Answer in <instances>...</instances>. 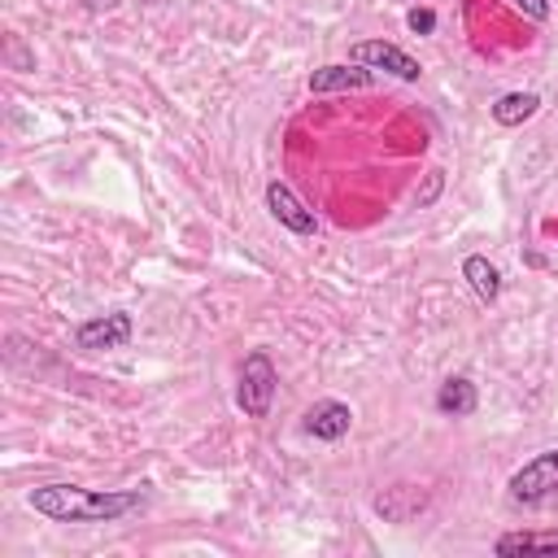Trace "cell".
Here are the masks:
<instances>
[{
  "label": "cell",
  "mask_w": 558,
  "mask_h": 558,
  "mask_svg": "<svg viewBox=\"0 0 558 558\" xmlns=\"http://www.w3.org/2000/svg\"><path fill=\"white\" fill-rule=\"evenodd\" d=\"M349 61H357V65H366V70H388V74H397V78H405V83H414V78L423 74L418 61H414L405 48L388 44V39H362V44H353V48H349Z\"/></svg>",
  "instance_id": "277c9868"
},
{
  "label": "cell",
  "mask_w": 558,
  "mask_h": 558,
  "mask_svg": "<svg viewBox=\"0 0 558 558\" xmlns=\"http://www.w3.org/2000/svg\"><path fill=\"white\" fill-rule=\"evenodd\" d=\"M514 4H519L527 17H536V22H545V17H549V0H514Z\"/></svg>",
  "instance_id": "9a60e30c"
},
{
  "label": "cell",
  "mask_w": 558,
  "mask_h": 558,
  "mask_svg": "<svg viewBox=\"0 0 558 558\" xmlns=\"http://www.w3.org/2000/svg\"><path fill=\"white\" fill-rule=\"evenodd\" d=\"M440 187H445V170H427V183H423V192H418V205H432V201L440 196Z\"/></svg>",
  "instance_id": "5bb4252c"
},
{
  "label": "cell",
  "mask_w": 558,
  "mask_h": 558,
  "mask_svg": "<svg viewBox=\"0 0 558 558\" xmlns=\"http://www.w3.org/2000/svg\"><path fill=\"white\" fill-rule=\"evenodd\" d=\"M497 554H558V536H527V532H510L497 541Z\"/></svg>",
  "instance_id": "7c38bea8"
},
{
  "label": "cell",
  "mask_w": 558,
  "mask_h": 558,
  "mask_svg": "<svg viewBox=\"0 0 558 558\" xmlns=\"http://www.w3.org/2000/svg\"><path fill=\"white\" fill-rule=\"evenodd\" d=\"M371 83H375V74L366 65H357V61H349V65H318L310 74V92H318V96H327V92H362Z\"/></svg>",
  "instance_id": "ba28073f"
},
{
  "label": "cell",
  "mask_w": 558,
  "mask_h": 558,
  "mask_svg": "<svg viewBox=\"0 0 558 558\" xmlns=\"http://www.w3.org/2000/svg\"><path fill=\"white\" fill-rule=\"evenodd\" d=\"M462 279L471 283V292H475L480 301H497V296H501V270H497L488 257H480V253H471V257L462 262Z\"/></svg>",
  "instance_id": "30bf717a"
},
{
  "label": "cell",
  "mask_w": 558,
  "mask_h": 558,
  "mask_svg": "<svg viewBox=\"0 0 558 558\" xmlns=\"http://www.w3.org/2000/svg\"><path fill=\"white\" fill-rule=\"evenodd\" d=\"M26 501L35 514L57 519V523H113V519L140 510L144 493L140 488L105 493V488H78V484H39L26 493Z\"/></svg>",
  "instance_id": "6da1fadb"
},
{
  "label": "cell",
  "mask_w": 558,
  "mask_h": 558,
  "mask_svg": "<svg viewBox=\"0 0 558 558\" xmlns=\"http://www.w3.org/2000/svg\"><path fill=\"white\" fill-rule=\"evenodd\" d=\"M349 423H353V410L344 405V401H314L310 410H305V432L314 436V440H340L344 432H349Z\"/></svg>",
  "instance_id": "52a82bcc"
},
{
  "label": "cell",
  "mask_w": 558,
  "mask_h": 558,
  "mask_svg": "<svg viewBox=\"0 0 558 558\" xmlns=\"http://www.w3.org/2000/svg\"><path fill=\"white\" fill-rule=\"evenodd\" d=\"M275 388H279V375H275V362L266 353H248L244 366H240V388H235V401L248 418H266L270 414V401H275Z\"/></svg>",
  "instance_id": "7a4b0ae2"
},
{
  "label": "cell",
  "mask_w": 558,
  "mask_h": 558,
  "mask_svg": "<svg viewBox=\"0 0 558 558\" xmlns=\"http://www.w3.org/2000/svg\"><path fill=\"white\" fill-rule=\"evenodd\" d=\"M549 493H558V449L536 453L532 462H523L510 475V501H519V506H536Z\"/></svg>",
  "instance_id": "3957f363"
},
{
  "label": "cell",
  "mask_w": 558,
  "mask_h": 558,
  "mask_svg": "<svg viewBox=\"0 0 558 558\" xmlns=\"http://www.w3.org/2000/svg\"><path fill=\"white\" fill-rule=\"evenodd\" d=\"M475 405H480V392H475V384L462 379V375H453V379H445V384L436 388V410L449 414V418H466V414H475Z\"/></svg>",
  "instance_id": "9c48e42d"
},
{
  "label": "cell",
  "mask_w": 558,
  "mask_h": 558,
  "mask_svg": "<svg viewBox=\"0 0 558 558\" xmlns=\"http://www.w3.org/2000/svg\"><path fill=\"white\" fill-rule=\"evenodd\" d=\"M131 340V314L113 310V314H100V318H87L74 327V344L87 349V353H100V349H122Z\"/></svg>",
  "instance_id": "5b68a950"
},
{
  "label": "cell",
  "mask_w": 558,
  "mask_h": 558,
  "mask_svg": "<svg viewBox=\"0 0 558 558\" xmlns=\"http://www.w3.org/2000/svg\"><path fill=\"white\" fill-rule=\"evenodd\" d=\"M266 209H270V218L275 222H283L288 231H296V235H314L318 231V218H314V209H305L296 196H292V187L288 183H266Z\"/></svg>",
  "instance_id": "8992f818"
},
{
  "label": "cell",
  "mask_w": 558,
  "mask_h": 558,
  "mask_svg": "<svg viewBox=\"0 0 558 558\" xmlns=\"http://www.w3.org/2000/svg\"><path fill=\"white\" fill-rule=\"evenodd\" d=\"M405 26H410L414 35H432V31H436V13H432V9H410V13H405Z\"/></svg>",
  "instance_id": "4fadbf2b"
},
{
  "label": "cell",
  "mask_w": 558,
  "mask_h": 558,
  "mask_svg": "<svg viewBox=\"0 0 558 558\" xmlns=\"http://www.w3.org/2000/svg\"><path fill=\"white\" fill-rule=\"evenodd\" d=\"M536 109H541V96H536V92H506V96H497L493 118H497L501 126H519V122H527Z\"/></svg>",
  "instance_id": "8fae6325"
}]
</instances>
